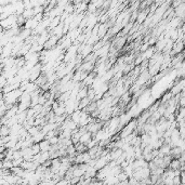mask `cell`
Returning a JSON list of instances; mask_svg holds the SVG:
<instances>
[{
    "instance_id": "9",
    "label": "cell",
    "mask_w": 185,
    "mask_h": 185,
    "mask_svg": "<svg viewBox=\"0 0 185 185\" xmlns=\"http://www.w3.org/2000/svg\"><path fill=\"white\" fill-rule=\"evenodd\" d=\"M81 111L82 109H76V111L70 115V118H72L77 125H79V122H80V118H81Z\"/></svg>"
},
{
    "instance_id": "3",
    "label": "cell",
    "mask_w": 185,
    "mask_h": 185,
    "mask_svg": "<svg viewBox=\"0 0 185 185\" xmlns=\"http://www.w3.org/2000/svg\"><path fill=\"white\" fill-rule=\"evenodd\" d=\"M39 21L36 19V17H32V19H28L26 20V23H25L24 27L25 28H28V29H32V30H35L36 27H37L38 25H39Z\"/></svg>"
},
{
    "instance_id": "8",
    "label": "cell",
    "mask_w": 185,
    "mask_h": 185,
    "mask_svg": "<svg viewBox=\"0 0 185 185\" xmlns=\"http://www.w3.org/2000/svg\"><path fill=\"white\" fill-rule=\"evenodd\" d=\"M147 14H148V10H143L142 12H139L138 17H136L138 24H142V23L147 19Z\"/></svg>"
},
{
    "instance_id": "2",
    "label": "cell",
    "mask_w": 185,
    "mask_h": 185,
    "mask_svg": "<svg viewBox=\"0 0 185 185\" xmlns=\"http://www.w3.org/2000/svg\"><path fill=\"white\" fill-rule=\"evenodd\" d=\"M17 16L19 15L16 14H12L10 15V16H8L7 19H5V20H1V27H2V29H9V28H11L12 26H14V25L17 24Z\"/></svg>"
},
{
    "instance_id": "10",
    "label": "cell",
    "mask_w": 185,
    "mask_h": 185,
    "mask_svg": "<svg viewBox=\"0 0 185 185\" xmlns=\"http://www.w3.org/2000/svg\"><path fill=\"white\" fill-rule=\"evenodd\" d=\"M88 96V87H82L81 89L79 90L78 92V95H77V99L78 100H81L84 99V98H87Z\"/></svg>"
},
{
    "instance_id": "7",
    "label": "cell",
    "mask_w": 185,
    "mask_h": 185,
    "mask_svg": "<svg viewBox=\"0 0 185 185\" xmlns=\"http://www.w3.org/2000/svg\"><path fill=\"white\" fill-rule=\"evenodd\" d=\"M123 153V149L122 148H114L113 152H111V160H117Z\"/></svg>"
},
{
    "instance_id": "12",
    "label": "cell",
    "mask_w": 185,
    "mask_h": 185,
    "mask_svg": "<svg viewBox=\"0 0 185 185\" xmlns=\"http://www.w3.org/2000/svg\"><path fill=\"white\" fill-rule=\"evenodd\" d=\"M0 133H1V138L2 136H7V135H10L11 133V128L8 125H2L1 127V131H0Z\"/></svg>"
},
{
    "instance_id": "13",
    "label": "cell",
    "mask_w": 185,
    "mask_h": 185,
    "mask_svg": "<svg viewBox=\"0 0 185 185\" xmlns=\"http://www.w3.org/2000/svg\"><path fill=\"white\" fill-rule=\"evenodd\" d=\"M23 16L26 19V20H28V19H32V17L35 16V12H34V8H32V9H25L24 13H23Z\"/></svg>"
},
{
    "instance_id": "5",
    "label": "cell",
    "mask_w": 185,
    "mask_h": 185,
    "mask_svg": "<svg viewBox=\"0 0 185 185\" xmlns=\"http://www.w3.org/2000/svg\"><path fill=\"white\" fill-rule=\"evenodd\" d=\"M156 51H157V50H156L155 46H151V47L148 48L145 52H143V53H142V55H143V57L145 60H149L154 54H155Z\"/></svg>"
},
{
    "instance_id": "14",
    "label": "cell",
    "mask_w": 185,
    "mask_h": 185,
    "mask_svg": "<svg viewBox=\"0 0 185 185\" xmlns=\"http://www.w3.org/2000/svg\"><path fill=\"white\" fill-rule=\"evenodd\" d=\"M130 100H131V94H130V92H129V91L125 92V93L120 96V102H122V103H125V104L129 103V102H130Z\"/></svg>"
},
{
    "instance_id": "16",
    "label": "cell",
    "mask_w": 185,
    "mask_h": 185,
    "mask_svg": "<svg viewBox=\"0 0 185 185\" xmlns=\"http://www.w3.org/2000/svg\"><path fill=\"white\" fill-rule=\"evenodd\" d=\"M60 140H61V138H60V135H54L52 136V138L49 139L50 143H51V145H54V144H57L60 142Z\"/></svg>"
},
{
    "instance_id": "1",
    "label": "cell",
    "mask_w": 185,
    "mask_h": 185,
    "mask_svg": "<svg viewBox=\"0 0 185 185\" xmlns=\"http://www.w3.org/2000/svg\"><path fill=\"white\" fill-rule=\"evenodd\" d=\"M136 128H138V119H132V120L129 121L126 126L121 129L119 138H121V139L127 138V136L130 135L132 132H134V131L136 130Z\"/></svg>"
},
{
    "instance_id": "4",
    "label": "cell",
    "mask_w": 185,
    "mask_h": 185,
    "mask_svg": "<svg viewBox=\"0 0 185 185\" xmlns=\"http://www.w3.org/2000/svg\"><path fill=\"white\" fill-rule=\"evenodd\" d=\"M93 139V134H92V132H90V131H87L86 133H84L81 136H80V140H79V142H81V143L84 144H88L90 142V141Z\"/></svg>"
},
{
    "instance_id": "11",
    "label": "cell",
    "mask_w": 185,
    "mask_h": 185,
    "mask_svg": "<svg viewBox=\"0 0 185 185\" xmlns=\"http://www.w3.org/2000/svg\"><path fill=\"white\" fill-rule=\"evenodd\" d=\"M107 30H108V25H107V24H100V27H99V37H100V38L104 37V35L106 34Z\"/></svg>"
},
{
    "instance_id": "15",
    "label": "cell",
    "mask_w": 185,
    "mask_h": 185,
    "mask_svg": "<svg viewBox=\"0 0 185 185\" xmlns=\"http://www.w3.org/2000/svg\"><path fill=\"white\" fill-rule=\"evenodd\" d=\"M32 152H33V155H37V154H39L40 152H41V149H40V145L39 143H34L32 146Z\"/></svg>"
},
{
    "instance_id": "6",
    "label": "cell",
    "mask_w": 185,
    "mask_h": 185,
    "mask_svg": "<svg viewBox=\"0 0 185 185\" xmlns=\"http://www.w3.org/2000/svg\"><path fill=\"white\" fill-rule=\"evenodd\" d=\"M39 145H40V149L41 152H49L50 151V147H51V143L48 139H45L42 140L41 142H39Z\"/></svg>"
},
{
    "instance_id": "17",
    "label": "cell",
    "mask_w": 185,
    "mask_h": 185,
    "mask_svg": "<svg viewBox=\"0 0 185 185\" xmlns=\"http://www.w3.org/2000/svg\"><path fill=\"white\" fill-rule=\"evenodd\" d=\"M181 181L183 184H185V171H181Z\"/></svg>"
}]
</instances>
